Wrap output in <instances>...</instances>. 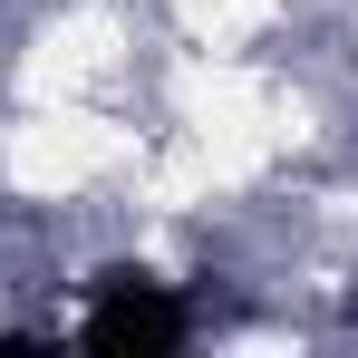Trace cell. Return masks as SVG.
Here are the masks:
<instances>
[{
  "label": "cell",
  "instance_id": "1",
  "mask_svg": "<svg viewBox=\"0 0 358 358\" xmlns=\"http://www.w3.org/2000/svg\"><path fill=\"white\" fill-rule=\"evenodd\" d=\"M194 339V300L155 271H97L87 320H78V349L87 358H175Z\"/></svg>",
  "mask_w": 358,
  "mask_h": 358
}]
</instances>
